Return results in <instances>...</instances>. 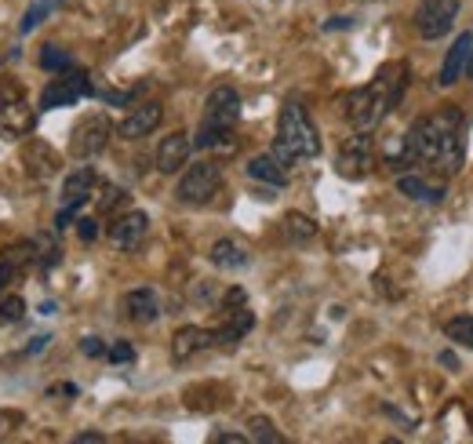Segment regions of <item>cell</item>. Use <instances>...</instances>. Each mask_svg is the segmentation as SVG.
Masks as SVG:
<instances>
[{
	"label": "cell",
	"mask_w": 473,
	"mask_h": 444,
	"mask_svg": "<svg viewBox=\"0 0 473 444\" xmlns=\"http://www.w3.org/2000/svg\"><path fill=\"white\" fill-rule=\"evenodd\" d=\"M412 164H434L445 175L463 171V109L459 106H445L430 117H419L408 131H405Z\"/></svg>",
	"instance_id": "obj_1"
},
{
	"label": "cell",
	"mask_w": 473,
	"mask_h": 444,
	"mask_svg": "<svg viewBox=\"0 0 473 444\" xmlns=\"http://www.w3.org/2000/svg\"><path fill=\"white\" fill-rule=\"evenodd\" d=\"M408 77H412L408 62H386V66L375 73L372 84H364V88H357V91L346 95V102H342L346 124H350L353 131H375V128L383 124V117L405 98Z\"/></svg>",
	"instance_id": "obj_2"
},
{
	"label": "cell",
	"mask_w": 473,
	"mask_h": 444,
	"mask_svg": "<svg viewBox=\"0 0 473 444\" xmlns=\"http://www.w3.org/2000/svg\"><path fill=\"white\" fill-rule=\"evenodd\" d=\"M273 153L291 164V160H313L321 153V135L310 120V113L299 102H284L280 120H277V146Z\"/></svg>",
	"instance_id": "obj_3"
},
{
	"label": "cell",
	"mask_w": 473,
	"mask_h": 444,
	"mask_svg": "<svg viewBox=\"0 0 473 444\" xmlns=\"http://www.w3.org/2000/svg\"><path fill=\"white\" fill-rule=\"evenodd\" d=\"M37 128V109L26 98V88L18 80H0V135L22 139Z\"/></svg>",
	"instance_id": "obj_4"
},
{
	"label": "cell",
	"mask_w": 473,
	"mask_h": 444,
	"mask_svg": "<svg viewBox=\"0 0 473 444\" xmlns=\"http://www.w3.org/2000/svg\"><path fill=\"white\" fill-rule=\"evenodd\" d=\"M219 190H223V171H219V164H212V160H197V164H190V168H186V175L179 179L175 197H179V204L201 208V204H208Z\"/></svg>",
	"instance_id": "obj_5"
},
{
	"label": "cell",
	"mask_w": 473,
	"mask_h": 444,
	"mask_svg": "<svg viewBox=\"0 0 473 444\" xmlns=\"http://www.w3.org/2000/svg\"><path fill=\"white\" fill-rule=\"evenodd\" d=\"M95 95V84H91V77L84 73V69H66V73H58L55 80H47L44 84V91H40V113L44 109H62V106H77L80 98H91Z\"/></svg>",
	"instance_id": "obj_6"
},
{
	"label": "cell",
	"mask_w": 473,
	"mask_h": 444,
	"mask_svg": "<svg viewBox=\"0 0 473 444\" xmlns=\"http://www.w3.org/2000/svg\"><path fill=\"white\" fill-rule=\"evenodd\" d=\"M110 135H113L110 117H106V113H88V117L77 120V128H73V135H69V153H73L77 160H91V157H99V153L106 150Z\"/></svg>",
	"instance_id": "obj_7"
},
{
	"label": "cell",
	"mask_w": 473,
	"mask_h": 444,
	"mask_svg": "<svg viewBox=\"0 0 473 444\" xmlns=\"http://www.w3.org/2000/svg\"><path fill=\"white\" fill-rule=\"evenodd\" d=\"M375 168V139L372 131H357L353 139L342 142L339 157H335V171L342 179H364Z\"/></svg>",
	"instance_id": "obj_8"
},
{
	"label": "cell",
	"mask_w": 473,
	"mask_h": 444,
	"mask_svg": "<svg viewBox=\"0 0 473 444\" xmlns=\"http://www.w3.org/2000/svg\"><path fill=\"white\" fill-rule=\"evenodd\" d=\"M456 18H459V0H423L415 7V18L412 22H415V33L419 36L437 40V36L452 33Z\"/></svg>",
	"instance_id": "obj_9"
},
{
	"label": "cell",
	"mask_w": 473,
	"mask_h": 444,
	"mask_svg": "<svg viewBox=\"0 0 473 444\" xmlns=\"http://www.w3.org/2000/svg\"><path fill=\"white\" fill-rule=\"evenodd\" d=\"M146 233H150V215L146 212H128V215L113 219L110 230H106V237H110V244L117 252H135L146 241Z\"/></svg>",
	"instance_id": "obj_10"
},
{
	"label": "cell",
	"mask_w": 473,
	"mask_h": 444,
	"mask_svg": "<svg viewBox=\"0 0 473 444\" xmlns=\"http://www.w3.org/2000/svg\"><path fill=\"white\" fill-rule=\"evenodd\" d=\"M190 153H194V139L186 131H172L168 139H161L157 146V171L164 175H175L190 164Z\"/></svg>",
	"instance_id": "obj_11"
},
{
	"label": "cell",
	"mask_w": 473,
	"mask_h": 444,
	"mask_svg": "<svg viewBox=\"0 0 473 444\" xmlns=\"http://www.w3.org/2000/svg\"><path fill=\"white\" fill-rule=\"evenodd\" d=\"M161 117H164L161 102H142V106L128 109V117L117 124V131H121V139H146L150 131H157Z\"/></svg>",
	"instance_id": "obj_12"
},
{
	"label": "cell",
	"mask_w": 473,
	"mask_h": 444,
	"mask_svg": "<svg viewBox=\"0 0 473 444\" xmlns=\"http://www.w3.org/2000/svg\"><path fill=\"white\" fill-rule=\"evenodd\" d=\"M121 306H124V317L135 321V325H153V321L161 317V299H157L153 288H135V292H128Z\"/></svg>",
	"instance_id": "obj_13"
},
{
	"label": "cell",
	"mask_w": 473,
	"mask_h": 444,
	"mask_svg": "<svg viewBox=\"0 0 473 444\" xmlns=\"http://www.w3.org/2000/svg\"><path fill=\"white\" fill-rule=\"evenodd\" d=\"M208 346H215V332L197 328V325H186V328H179L175 339H172V357L183 365V361H190L194 354H201V350H208Z\"/></svg>",
	"instance_id": "obj_14"
},
{
	"label": "cell",
	"mask_w": 473,
	"mask_h": 444,
	"mask_svg": "<svg viewBox=\"0 0 473 444\" xmlns=\"http://www.w3.org/2000/svg\"><path fill=\"white\" fill-rule=\"evenodd\" d=\"M251 328H255V314L247 306L223 310V325L215 328V346H236Z\"/></svg>",
	"instance_id": "obj_15"
},
{
	"label": "cell",
	"mask_w": 473,
	"mask_h": 444,
	"mask_svg": "<svg viewBox=\"0 0 473 444\" xmlns=\"http://www.w3.org/2000/svg\"><path fill=\"white\" fill-rule=\"evenodd\" d=\"M470 51H473V33H459V40L448 47L445 55V66H441V88H452L459 84V77L467 73V62H470Z\"/></svg>",
	"instance_id": "obj_16"
},
{
	"label": "cell",
	"mask_w": 473,
	"mask_h": 444,
	"mask_svg": "<svg viewBox=\"0 0 473 444\" xmlns=\"http://www.w3.org/2000/svg\"><path fill=\"white\" fill-rule=\"evenodd\" d=\"M247 175L255 182H266V186H288V164L269 150V153H258L247 160Z\"/></svg>",
	"instance_id": "obj_17"
},
{
	"label": "cell",
	"mask_w": 473,
	"mask_h": 444,
	"mask_svg": "<svg viewBox=\"0 0 473 444\" xmlns=\"http://www.w3.org/2000/svg\"><path fill=\"white\" fill-rule=\"evenodd\" d=\"M91 190H95V171L91 168H77L66 175L62 182V204H73V208H84L91 201Z\"/></svg>",
	"instance_id": "obj_18"
},
{
	"label": "cell",
	"mask_w": 473,
	"mask_h": 444,
	"mask_svg": "<svg viewBox=\"0 0 473 444\" xmlns=\"http://www.w3.org/2000/svg\"><path fill=\"white\" fill-rule=\"evenodd\" d=\"M208 259H212L219 270H230V274H234V270H244V266L251 263V252H247L240 241H234V237H223V241L212 244V255H208Z\"/></svg>",
	"instance_id": "obj_19"
},
{
	"label": "cell",
	"mask_w": 473,
	"mask_h": 444,
	"mask_svg": "<svg viewBox=\"0 0 473 444\" xmlns=\"http://www.w3.org/2000/svg\"><path fill=\"white\" fill-rule=\"evenodd\" d=\"M397 190H401L405 197L419 201V204H441V201H445V186H441V182H426V179H419V175H401V179H397Z\"/></svg>",
	"instance_id": "obj_20"
},
{
	"label": "cell",
	"mask_w": 473,
	"mask_h": 444,
	"mask_svg": "<svg viewBox=\"0 0 473 444\" xmlns=\"http://www.w3.org/2000/svg\"><path fill=\"white\" fill-rule=\"evenodd\" d=\"M280 226H284V237H288L291 244H306V241L317 237V222H313L310 215H302V212H288Z\"/></svg>",
	"instance_id": "obj_21"
},
{
	"label": "cell",
	"mask_w": 473,
	"mask_h": 444,
	"mask_svg": "<svg viewBox=\"0 0 473 444\" xmlns=\"http://www.w3.org/2000/svg\"><path fill=\"white\" fill-rule=\"evenodd\" d=\"M40 69H47V73H66V69H73V55H69L66 47H58V44H44V47H40Z\"/></svg>",
	"instance_id": "obj_22"
},
{
	"label": "cell",
	"mask_w": 473,
	"mask_h": 444,
	"mask_svg": "<svg viewBox=\"0 0 473 444\" xmlns=\"http://www.w3.org/2000/svg\"><path fill=\"white\" fill-rule=\"evenodd\" d=\"M33 248H37V266H44V270L58 266L62 248H58V237H55V233H40V237L33 241Z\"/></svg>",
	"instance_id": "obj_23"
},
{
	"label": "cell",
	"mask_w": 473,
	"mask_h": 444,
	"mask_svg": "<svg viewBox=\"0 0 473 444\" xmlns=\"http://www.w3.org/2000/svg\"><path fill=\"white\" fill-rule=\"evenodd\" d=\"M55 7H58V0H33V4L26 7V15H22V22H18V33H22V36H26V33H33V29H37V26L55 11Z\"/></svg>",
	"instance_id": "obj_24"
},
{
	"label": "cell",
	"mask_w": 473,
	"mask_h": 444,
	"mask_svg": "<svg viewBox=\"0 0 473 444\" xmlns=\"http://www.w3.org/2000/svg\"><path fill=\"white\" fill-rule=\"evenodd\" d=\"M247 430H251L247 438H251V441H258V444H280L284 441V434H280L266 416H255V419L247 423Z\"/></svg>",
	"instance_id": "obj_25"
},
{
	"label": "cell",
	"mask_w": 473,
	"mask_h": 444,
	"mask_svg": "<svg viewBox=\"0 0 473 444\" xmlns=\"http://www.w3.org/2000/svg\"><path fill=\"white\" fill-rule=\"evenodd\" d=\"M22 317H26V299H22L18 292L4 295V299H0V325H18Z\"/></svg>",
	"instance_id": "obj_26"
},
{
	"label": "cell",
	"mask_w": 473,
	"mask_h": 444,
	"mask_svg": "<svg viewBox=\"0 0 473 444\" xmlns=\"http://www.w3.org/2000/svg\"><path fill=\"white\" fill-rule=\"evenodd\" d=\"M445 336H448L452 343H463V346L473 350V317H456V321H448V325H445Z\"/></svg>",
	"instance_id": "obj_27"
},
{
	"label": "cell",
	"mask_w": 473,
	"mask_h": 444,
	"mask_svg": "<svg viewBox=\"0 0 473 444\" xmlns=\"http://www.w3.org/2000/svg\"><path fill=\"white\" fill-rule=\"evenodd\" d=\"M124 201H128V193H124L121 186H110V182H106V186L99 190V215H110V212L121 208Z\"/></svg>",
	"instance_id": "obj_28"
},
{
	"label": "cell",
	"mask_w": 473,
	"mask_h": 444,
	"mask_svg": "<svg viewBox=\"0 0 473 444\" xmlns=\"http://www.w3.org/2000/svg\"><path fill=\"white\" fill-rule=\"evenodd\" d=\"M29 263H37V248H33V241H18L15 248H7V266H11V270L29 266Z\"/></svg>",
	"instance_id": "obj_29"
},
{
	"label": "cell",
	"mask_w": 473,
	"mask_h": 444,
	"mask_svg": "<svg viewBox=\"0 0 473 444\" xmlns=\"http://www.w3.org/2000/svg\"><path fill=\"white\" fill-rule=\"evenodd\" d=\"M106 357H110L113 365H131V361H135V350H131V343H113Z\"/></svg>",
	"instance_id": "obj_30"
},
{
	"label": "cell",
	"mask_w": 473,
	"mask_h": 444,
	"mask_svg": "<svg viewBox=\"0 0 473 444\" xmlns=\"http://www.w3.org/2000/svg\"><path fill=\"white\" fill-rule=\"evenodd\" d=\"M80 354H84V357H106V354H110V346H106L102 339L88 336V339H80Z\"/></svg>",
	"instance_id": "obj_31"
},
{
	"label": "cell",
	"mask_w": 473,
	"mask_h": 444,
	"mask_svg": "<svg viewBox=\"0 0 473 444\" xmlns=\"http://www.w3.org/2000/svg\"><path fill=\"white\" fill-rule=\"evenodd\" d=\"M236 306H247L244 288H230V292H226V299H223V310H236Z\"/></svg>",
	"instance_id": "obj_32"
},
{
	"label": "cell",
	"mask_w": 473,
	"mask_h": 444,
	"mask_svg": "<svg viewBox=\"0 0 473 444\" xmlns=\"http://www.w3.org/2000/svg\"><path fill=\"white\" fill-rule=\"evenodd\" d=\"M77 233H80V241H95L99 237V222L95 219H80L77 222Z\"/></svg>",
	"instance_id": "obj_33"
},
{
	"label": "cell",
	"mask_w": 473,
	"mask_h": 444,
	"mask_svg": "<svg viewBox=\"0 0 473 444\" xmlns=\"http://www.w3.org/2000/svg\"><path fill=\"white\" fill-rule=\"evenodd\" d=\"M77 212H80V208H73V204H66V208H62L58 215H55V230H66V226H69V222L77 219Z\"/></svg>",
	"instance_id": "obj_34"
},
{
	"label": "cell",
	"mask_w": 473,
	"mask_h": 444,
	"mask_svg": "<svg viewBox=\"0 0 473 444\" xmlns=\"http://www.w3.org/2000/svg\"><path fill=\"white\" fill-rule=\"evenodd\" d=\"M324 29L331 33V29H353V18L350 15H331L328 22H324Z\"/></svg>",
	"instance_id": "obj_35"
},
{
	"label": "cell",
	"mask_w": 473,
	"mask_h": 444,
	"mask_svg": "<svg viewBox=\"0 0 473 444\" xmlns=\"http://www.w3.org/2000/svg\"><path fill=\"white\" fill-rule=\"evenodd\" d=\"M47 343H51V336H37V339L26 346V354H44V350H47Z\"/></svg>",
	"instance_id": "obj_36"
},
{
	"label": "cell",
	"mask_w": 473,
	"mask_h": 444,
	"mask_svg": "<svg viewBox=\"0 0 473 444\" xmlns=\"http://www.w3.org/2000/svg\"><path fill=\"white\" fill-rule=\"evenodd\" d=\"M47 394H51V398H55V394H62V398H77V387H73V383H62V387H51Z\"/></svg>",
	"instance_id": "obj_37"
},
{
	"label": "cell",
	"mask_w": 473,
	"mask_h": 444,
	"mask_svg": "<svg viewBox=\"0 0 473 444\" xmlns=\"http://www.w3.org/2000/svg\"><path fill=\"white\" fill-rule=\"evenodd\" d=\"M99 441H106L99 430H88V434H77V444H99Z\"/></svg>",
	"instance_id": "obj_38"
},
{
	"label": "cell",
	"mask_w": 473,
	"mask_h": 444,
	"mask_svg": "<svg viewBox=\"0 0 473 444\" xmlns=\"http://www.w3.org/2000/svg\"><path fill=\"white\" fill-rule=\"evenodd\" d=\"M244 434H215V444H244Z\"/></svg>",
	"instance_id": "obj_39"
},
{
	"label": "cell",
	"mask_w": 473,
	"mask_h": 444,
	"mask_svg": "<svg viewBox=\"0 0 473 444\" xmlns=\"http://www.w3.org/2000/svg\"><path fill=\"white\" fill-rule=\"evenodd\" d=\"M7 281H11V266H7V263H0V288H4Z\"/></svg>",
	"instance_id": "obj_40"
},
{
	"label": "cell",
	"mask_w": 473,
	"mask_h": 444,
	"mask_svg": "<svg viewBox=\"0 0 473 444\" xmlns=\"http://www.w3.org/2000/svg\"><path fill=\"white\" fill-rule=\"evenodd\" d=\"M467 77L473 80V51H470V62H467Z\"/></svg>",
	"instance_id": "obj_41"
}]
</instances>
